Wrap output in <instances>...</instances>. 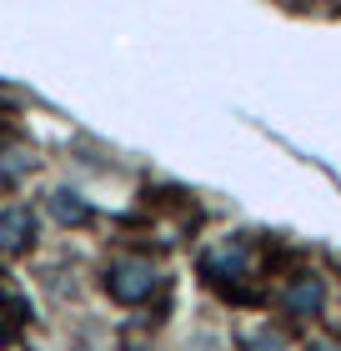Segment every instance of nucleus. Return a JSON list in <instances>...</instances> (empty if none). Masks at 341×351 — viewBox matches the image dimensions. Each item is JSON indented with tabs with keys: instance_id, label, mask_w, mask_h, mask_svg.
<instances>
[{
	"instance_id": "obj_3",
	"label": "nucleus",
	"mask_w": 341,
	"mask_h": 351,
	"mask_svg": "<svg viewBox=\"0 0 341 351\" xmlns=\"http://www.w3.org/2000/svg\"><path fill=\"white\" fill-rule=\"evenodd\" d=\"M56 216L60 221H86V201H75L71 191H56Z\"/></svg>"
},
{
	"instance_id": "obj_1",
	"label": "nucleus",
	"mask_w": 341,
	"mask_h": 351,
	"mask_svg": "<svg viewBox=\"0 0 341 351\" xmlns=\"http://www.w3.org/2000/svg\"><path fill=\"white\" fill-rule=\"evenodd\" d=\"M106 286H110V296H116V301H141V296L156 291V266L141 261V256H121V261H110Z\"/></svg>"
},
{
	"instance_id": "obj_5",
	"label": "nucleus",
	"mask_w": 341,
	"mask_h": 351,
	"mask_svg": "<svg viewBox=\"0 0 341 351\" xmlns=\"http://www.w3.org/2000/svg\"><path fill=\"white\" fill-rule=\"evenodd\" d=\"M316 351H331V346H316Z\"/></svg>"
},
{
	"instance_id": "obj_4",
	"label": "nucleus",
	"mask_w": 341,
	"mask_h": 351,
	"mask_svg": "<svg viewBox=\"0 0 341 351\" xmlns=\"http://www.w3.org/2000/svg\"><path fill=\"white\" fill-rule=\"evenodd\" d=\"M256 351H281V337H261V341H256Z\"/></svg>"
},
{
	"instance_id": "obj_2",
	"label": "nucleus",
	"mask_w": 341,
	"mask_h": 351,
	"mask_svg": "<svg viewBox=\"0 0 341 351\" xmlns=\"http://www.w3.org/2000/svg\"><path fill=\"white\" fill-rule=\"evenodd\" d=\"M291 306H296V311H316L321 306V281H311V276L296 281V286H291Z\"/></svg>"
}]
</instances>
